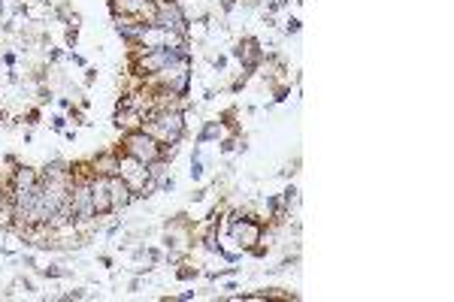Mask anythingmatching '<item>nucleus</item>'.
<instances>
[{
    "mask_svg": "<svg viewBox=\"0 0 454 302\" xmlns=\"http://www.w3.org/2000/svg\"><path fill=\"white\" fill-rule=\"evenodd\" d=\"M121 151L130 154V157H136V161H143V163H151V161H158V157L167 154V148L154 136H149L143 127L121 133Z\"/></svg>",
    "mask_w": 454,
    "mask_h": 302,
    "instance_id": "nucleus-1",
    "label": "nucleus"
},
{
    "mask_svg": "<svg viewBox=\"0 0 454 302\" xmlns=\"http://www.w3.org/2000/svg\"><path fill=\"white\" fill-rule=\"evenodd\" d=\"M224 230H227V242L239 245V251H249L252 245L264 242V221H260L257 215H252V211L246 218H239L236 224L224 227Z\"/></svg>",
    "mask_w": 454,
    "mask_h": 302,
    "instance_id": "nucleus-2",
    "label": "nucleus"
},
{
    "mask_svg": "<svg viewBox=\"0 0 454 302\" xmlns=\"http://www.w3.org/2000/svg\"><path fill=\"white\" fill-rule=\"evenodd\" d=\"M118 151V175L125 179L127 185H130V190L136 193L139 187H143L146 182H149V172H146V163L143 161H136V157H130V154H125L121 148H115Z\"/></svg>",
    "mask_w": 454,
    "mask_h": 302,
    "instance_id": "nucleus-3",
    "label": "nucleus"
},
{
    "mask_svg": "<svg viewBox=\"0 0 454 302\" xmlns=\"http://www.w3.org/2000/svg\"><path fill=\"white\" fill-rule=\"evenodd\" d=\"M91 203H94V215L97 218L112 215V200H109L106 175H91Z\"/></svg>",
    "mask_w": 454,
    "mask_h": 302,
    "instance_id": "nucleus-4",
    "label": "nucleus"
},
{
    "mask_svg": "<svg viewBox=\"0 0 454 302\" xmlns=\"http://www.w3.org/2000/svg\"><path fill=\"white\" fill-rule=\"evenodd\" d=\"M106 187H109V200H112V211H121L133 203V190L121 175H106Z\"/></svg>",
    "mask_w": 454,
    "mask_h": 302,
    "instance_id": "nucleus-5",
    "label": "nucleus"
},
{
    "mask_svg": "<svg viewBox=\"0 0 454 302\" xmlns=\"http://www.w3.org/2000/svg\"><path fill=\"white\" fill-rule=\"evenodd\" d=\"M91 169L94 175H118V151H100L91 157Z\"/></svg>",
    "mask_w": 454,
    "mask_h": 302,
    "instance_id": "nucleus-6",
    "label": "nucleus"
},
{
    "mask_svg": "<svg viewBox=\"0 0 454 302\" xmlns=\"http://www.w3.org/2000/svg\"><path fill=\"white\" fill-rule=\"evenodd\" d=\"M40 172V185L43 182H55V179H67V175H70V163L64 161V157H51V161L43 166V169H37Z\"/></svg>",
    "mask_w": 454,
    "mask_h": 302,
    "instance_id": "nucleus-7",
    "label": "nucleus"
},
{
    "mask_svg": "<svg viewBox=\"0 0 454 302\" xmlns=\"http://www.w3.org/2000/svg\"><path fill=\"white\" fill-rule=\"evenodd\" d=\"M221 136H227V127L218 121V118H212V121H203V127H200V133L194 136V145H206V142H218Z\"/></svg>",
    "mask_w": 454,
    "mask_h": 302,
    "instance_id": "nucleus-8",
    "label": "nucleus"
},
{
    "mask_svg": "<svg viewBox=\"0 0 454 302\" xmlns=\"http://www.w3.org/2000/svg\"><path fill=\"white\" fill-rule=\"evenodd\" d=\"M43 278H49V281H58V278H67L70 275V269H64V266H58V263H51V266H43V269H37Z\"/></svg>",
    "mask_w": 454,
    "mask_h": 302,
    "instance_id": "nucleus-9",
    "label": "nucleus"
},
{
    "mask_svg": "<svg viewBox=\"0 0 454 302\" xmlns=\"http://www.w3.org/2000/svg\"><path fill=\"white\" fill-rule=\"evenodd\" d=\"M200 275H203V269H200V266H191V263H182L179 269H176V278L179 281H194Z\"/></svg>",
    "mask_w": 454,
    "mask_h": 302,
    "instance_id": "nucleus-10",
    "label": "nucleus"
},
{
    "mask_svg": "<svg viewBox=\"0 0 454 302\" xmlns=\"http://www.w3.org/2000/svg\"><path fill=\"white\" fill-rule=\"evenodd\" d=\"M278 200H282L285 211H291V206H297V200H300V190H297L294 185H288V187L282 190V197H278Z\"/></svg>",
    "mask_w": 454,
    "mask_h": 302,
    "instance_id": "nucleus-11",
    "label": "nucleus"
},
{
    "mask_svg": "<svg viewBox=\"0 0 454 302\" xmlns=\"http://www.w3.org/2000/svg\"><path fill=\"white\" fill-rule=\"evenodd\" d=\"M239 272V266H224V269H212V272H206V281H218V278H233Z\"/></svg>",
    "mask_w": 454,
    "mask_h": 302,
    "instance_id": "nucleus-12",
    "label": "nucleus"
},
{
    "mask_svg": "<svg viewBox=\"0 0 454 302\" xmlns=\"http://www.w3.org/2000/svg\"><path fill=\"white\" fill-rule=\"evenodd\" d=\"M27 127H37V124L43 121V106H30V109H25V118H22Z\"/></svg>",
    "mask_w": 454,
    "mask_h": 302,
    "instance_id": "nucleus-13",
    "label": "nucleus"
},
{
    "mask_svg": "<svg viewBox=\"0 0 454 302\" xmlns=\"http://www.w3.org/2000/svg\"><path fill=\"white\" fill-rule=\"evenodd\" d=\"M300 30H303V22L297 19V15H288V19H285V27H282V33H285V37H297Z\"/></svg>",
    "mask_w": 454,
    "mask_h": 302,
    "instance_id": "nucleus-14",
    "label": "nucleus"
},
{
    "mask_svg": "<svg viewBox=\"0 0 454 302\" xmlns=\"http://www.w3.org/2000/svg\"><path fill=\"white\" fill-rule=\"evenodd\" d=\"M55 97H58V94L51 91L49 85H37V106H49V103L55 100Z\"/></svg>",
    "mask_w": 454,
    "mask_h": 302,
    "instance_id": "nucleus-15",
    "label": "nucleus"
},
{
    "mask_svg": "<svg viewBox=\"0 0 454 302\" xmlns=\"http://www.w3.org/2000/svg\"><path fill=\"white\" fill-rule=\"evenodd\" d=\"M236 145H239L236 133H230V136H221V139H218V151H221V154H230V151H236Z\"/></svg>",
    "mask_w": 454,
    "mask_h": 302,
    "instance_id": "nucleus-16",
    "label": "nucleus"
},
{
    "mask_svg": "<svg viewBox=\"0 0 454 302\" xmlns=\"http://www.w3.org/2000/svg\"><path fill=\"white\" fill-rule=\"evenodd\" d=\"M203 172H206V166H203V157H191V169H188L191 182H200V179H203Z\"/></svg>",
    "mask_w": 454,
    "mask_h": 302,
    "instance_id": "nucleus-17",
    "label": "nucleus"
},
{
    "mask_svg": "<svg viewBox=\"0 0 454 302\" xmlns=\"http://www.w3.org/2000/svg\"><path fill=\"white\" fill-rule=\"evenodd\" d=\"M76 43H79V27H73V24H67V30H64V46L73 51L76 48Z\"/></svg>",
    "mask_w": 454,
    "mask_h": 302,
    "instance_id": "nucleus-18",
    "label": "nucleus"
},
{
    "mask_svg": "<svg viewBox=\"0 0 454 302\" xmlns=\"http://www.w3.org/2000/svg\"><path fill=\"white\" fill-rule=\"evenodd\" d=\"M288 97H291V85H276V88H273V103H270V106L285 103Z\"/></svg>",
    "mask_w": 454,
    "mask_h": 302,
    "instance_id": "nucleus-19",
    "label": "nucleus"
},
{
    "mask_svg": "<svg viewBox=\"0 0 454 302\" xmlns=\"http://www.w3.org/2000/svg\"><path fill=\"white\" fill-rule=\"evenodd\" d=\"M246 254H249V257H254V260H264V257L270 254V245H267V242H257V245H252V248H249Z\"/></svg>",
    "mask_w": 454,
    "mask_h": 302,
    "instance_id": "nucleus-20",
    "label": "nucleus"
},
{
    "mask_svg": "<svg viewBox=\"0 0 454 302\" xmlns=\"http://www.w3.org/2000/svg\"><path fill=\"white\" fill-rule=\"evenodd\" d=\"M176 190V179L173 175H164V179L158 182V193H173Z\"/></svg>",
    "mask_w": 454,
    "mask_h": 302,
    "instance_id": "nucleus-21",
    "label": "nucleus"
},
{
    "mask_svg": "<svg viewBox=\"0 0 454 302\" xmlns=\"http://www.w3.org/2000/svg\"><path fill=\"white\" fill-rule=\"evenodd\" d=\"M64 55H67L64 48H49V51H46V64H49V67H51V64H61Z\"/></svg>",
    "mask_w": 454,
    "mask_h": 302,
    "instance_id": "nucleus-22",
    "label": "nucleus"
},
{
    "mask_svg": "<svg viewBox=\"0 0 454 302\" xmlns=\"http://www.w3.org/2000/svg\"><path fill=\"white\" fill-rule=\"evenodd\" d=\"M58 299H64V302H73V299H88V290H85V287H76V290H70V293H64V296H58Z\"/></svg>",
    "mask_w": 454,
    "mask_h": 302,
    "instance_id": "nucleus-23",
    "label": "nucleus"
},
{
    "mask_svg": "<svg viewBox=\"0 0 454 302\" xmlns=\"http://www.w3.org/2000/svg\"><path fill=\"white\" fill-rule=\"evenodd\" d=\"M64 61H70L73 67H88V61H85V55H79V51H67Z\"/></svg>",
    "mask_w": 454,
    "mask_h": 302,
    "instance_id": "nucleus-24",
    "label": "nucleus"
},
{
    "mask_svg": "<svg viewBox=\"0 0 454 302\" xmlns=\"http://www.w3.org/2000/svg\"><path fill=\"white\" fill-rule=\"evenodd\" d=\"M67 115H51V130H55V133H64L67 130Z\"/></svg>",
    "mask_w": 454,
    "mask_h": 302,
    "instance_id": "nucleus-25",
    "label": "nucleus"
},
{
    "mask_svg": "<svg viewBox=\"0 0 454 302\" xmlns=\"http://www.w3.org/2000/svg\"><path fill=\"white\" fill-rule=\"evenodd\" d=\"M164 257H167V254H161L158 248H149V245H146V260H149V263H164Z\"/></svg>",
    "mask_w": 454,
    "mask_h": 302,
    "instance_id": "nucleus-26",
    "label": "nucleus"
},
{
    "mask_svg": "<svg viewBox=\"0 0 454 302\" xmlns=\"http://www.w3.org/2000/svg\"><path fill=\"white\" fill-rule=\"evenodd\" d=\"M209 64H212L215 73H221V70L227 67V55H215V58H209Z\"/></svg>",
    "mask_w": 454,
    "mask_h": 302,
    "instance_id": "nucleus-27",
    "label": "nucleus"
},
{
    "mask_svg": "<svg viewBox=\"0 0 454 302\" xmlns=\"http://www.w3.org/2000/svg\"><path fill=\"white\" fill-rule=\"evenodd\" d=\"M246 85H249V79H246V76H236V79L230 82V94H239V91H242V88H246Z\"/></svg>",
    "mask_w": 454,
    "mask_h": 302,
    "instance_id": "nucleus-28",
    "label": "nucleus"
},
{
    "mask_svg": "<svg viewBox=\"0 0 454 302\" xmlns=\"http://www.w3.org/2000/svg\"><path fill=\"white\" fill-rule=\"evenodd\" d=\"M94 82H97V67H85V85L91 88Z\"/></svg>",
    "mask_w": 454,
    "mask_h": 302,
    "instance_id": "nucleus-29",
    "label": "nucleus"
},
{
    "mask_svg": "<svg viewBox=\"0 0 454 302\" xmlns=\"http://www.w3.org/2000/svg\"><path fill=\"white\" fill-rule=\"evenodd\" d=\"M15 61H19L15 51H3V55H0V64H3V67H15Z\"/></svg>",
    "mask_w": 454,
    "mask_h": 302,
    "instance_id": "nucleus-30",
    "label": "nucleus"
},
{
    "mask_svg": "<svg viewBox=\"0 0 454 302\" xmlns=\"http://www.w3.org/2000/svg\"><path fill=\"white\" fill-rule=\"evenodd\" d=\"M206 193H209L206 187H197L194 193H191V203H203V200H206Z\"/></svg>",
    "mask_w": 454,
    "mask_h": 302,
    "instance_id": "nucleus-31",
    "label": "nucleus"
},
{
    "mask_svg": "<svg viewBox=\"0 0 454 302\" xmlns=\"http://www.w3.org/2000/svg\"><path fill=\"white\" fill-rule=\"evenodd\" d=\"M19 287H22L25 293H33V290H37V287H33V281H30V278H19Z\"/></svg>",
    "mask_w": 454,
    "mask_h": 302,
    "instance_id": "nucleus-32",
    "label": "nucleus"
},
{
    "mask_svg": "<svg viewBox=\"0 0 454 302\" xmlns=\"http://www.w3.org/2000/svg\"><path fill=\"white\" fill-rule=\"evenodd\" d=\"M97 263L103 266V269H112V257H109V254H100V257H97Z\"/></svg>",
    "mask_w": 454,
    "mask_h": 302,
    "instance_id": "nucleus-33",
    "label": "nucleus"
},
{
    "mask_svg": "<svg viewBox=\"0 0 454 302\" xmlns=\"http://www.w3.org/2000/svg\"><path fill=\"white\" fill-rule=\"evenodd\" d=\"M218 3H221L224 12H233V9H236V0H218Z\"/></svg>",
    "mask_w": 454,
    "mask_h": 302,
    "instance_id": "nucleus-34",
    "label": "nucleus"
},
{
    "mask_svg": "<svg viewBox=\"0 0 454 302\" xmlns=\"http://www.w3.org/2000/svg\"><path fill=\"white\" fill-rule=\"evenodd\" d=\"M3 163L15 169V166H19V157H15V154H3Z\"/></svg>",
    "mask_w": 454,
    "mask_h": 302,
    "instance_id": "nucleus-35",
    "label": "nucleus"
},
{
    "mask_svg": "<svg viewBox=\"0 0 454 302\" xmlns=\"http://www.w3.org/2000/svg\"><path fill=\"white\" fill-rule=\"evenodd\" d=\"M139 287H143V281H139V275H136V278H133V281H130V284H127V290H130V293H136V290H139Z\"/></svg>",
    "mask_w": 454,
    "mask_h": 302,
    "instance_id": "nucleus-36",
    "label": "nucleus"
},
{
    "mask_svg": "<svg viewBox=\"0 0 454 302\" xmlns=\"http://www.w3.org/2000/svg\"><path fill=\"white\" fill-rule=\"evenodd\" d=\"M22 263L27 266V269H37V260H33V254H27V257H22Z\"/></svg>",
    "mask_w": 454,
    "mask_h": 302,
    "instance_id": "nucleus-37",
    "label": "nucleus"
},
{
    "mask_svg": "<svg viewBox=\"0 0 454 302\" xmlns=\"http://www.w3.org/2000/svg\"><path fill=\"white\" fill-rule=\"evenodd\" d=\"M58 106H61V109L67 112V109H70V106H73V100H70V97H58Z\"/></svg>",
    "mask_w": 454,
    "mask_h": 302,
    "instance_id": "nucleus-38",
    "label": "nucleus"
},
{
    "mask_svg": "<svg viewBox=\"0 0 454 302\" xmlns=\"http://www.w3.org/2000/svg\"><path fill=\"white\" fill-rule=\"evenodd\" d=\"M118 230H121V221H115V224H109V227H106V236H115V233H118Z\"/></svg>",
    "mask_w": 454,
    "mask_h": 302,
    "instance_id": "nucleus-39",
    "label": "nucleus"
},
{
    "mask_svg": "<svg viewBox=\"0 0 454 302\" xmlns=\"http://www.w3.org/2000/svg\"><path fill=\"white\" fill-rule=\"evenodd\" d=\"M194 296H197V293H194V290H185V293H179V296H176V299H182V302H188V299H194Z\"/></svg>",
    "mask_w": 454,
    "mask_h": 302,
    "instance_id": "nucleus-40",
    "label": "nucleus"
},
{
    "mask_svg": "<svg viewBox=\"0 0 454 302\" xmlns=\"http://www.w3.org/2000/svg\"><path fill=\"white\" fill-rule=\"evenodd\" d=\"M64 139L67 142H76V130H64Z\"/></svg>",
    "mask_w": 454,
    "mask_h": 302,
    "instance_id": "nucleus-41",
    "label": "nucleus"
},
{
    "mask_svg": "<svg viewBox=\"0 0 454 302\" xmlns=\"http://www.w3.org/2000/svg\"><path fill=\"white\" fill-rule=\"evenodd\" d=\"M6 15V0H0V19Z\"/></svg>",
    "mask_w": 454,
    "mask_h": 302,
    "instance_id": "nucleus-42",
    "label": "nucleus"
},
{
    "mask_svg": "<svg viewBox=\"0 0 454 302\" xmlns=\"http://www.w3.org/2000/svg\"><path fill=\"white\" fill-rule=\"evenodd\" d=\"M158 3H182V0H158Z\"/></svg>",
    "mask_w": 454,
    "mask_h": 302,
    "instance_id": "nucleus-43",
    "label": "nucleus"
},
{
    "mask_svg": "<svg viewBox=\"0 0 454 302\" xmlns=\"http://www.w3.org/2000/svg\"><path fill=\"white\" fill-rule=\"evenodd\" d=\"M40 3H51V0H40Z\"/></svg>",
    "mask_w": 454,
    "mask_h": 302,
    "instance_id": "nucleus-44",
    "label": "nucleus"
},
{
    "mask_svg": "<svg viewBox=\"0 0 454 302\" xmlns=\"http://www.w3.org/2000/svg\"><path fill=\"white\" fill-rule=\"evenodd\" d=\"M0 24H3V19H0Z\"/></svg>",
    "mask_w": 454,
    "mask_h": 302,
    "instance_id": "nucleus-45",
    "label": "nucleus"
}]
</instances>
